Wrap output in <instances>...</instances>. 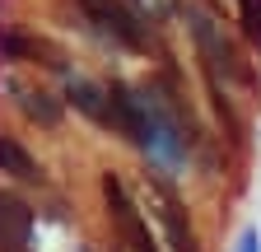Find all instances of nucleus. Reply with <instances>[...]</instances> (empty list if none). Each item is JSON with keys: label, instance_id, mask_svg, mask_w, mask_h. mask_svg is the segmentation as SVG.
<instances>
[{"label": "nucleus", "instance_id": "6e6552de", "mask_svg": "<svg viewBox=\"0 0 261 252\" xmlns=\"http://www.w3.org/2000/svg\"><path fill=\"white\" fill-rule=\"evenodd\" d=\"M0 56L23 61V56H47V47L33 42V38H23V33H0Z\"/></svg>", "mask_w": 261, "mask_h": 252}, {"label": "nucleus", "instance_id": "1a4fd4ad", "mask_svg": "<svg viewBox=\"0 0 261 252\" xmlns=\"http://www.w3.org/2000/svg\"><path fill=\"white\" fill-rule=\"evenodd\" d=\"M238 5H243V33L261 42V0H238Z\"/></svg>", "mask_w": 261, "mask_h": 252}, {"label": "nucleus", "instance_id": "f257e3e1", "mask_svg": "<svg viewBox=\"0 0 261 252\" xmlns=\"http://www.w3.org/2000/svg\"><path fill=\"white\" fill-rule=\"evenodd\" d=\"M103 196H108V210H112V224L121 234V247L126 252H159V243H154V234L145 224V215L136 210V201H130L126 182L117 173H103Z\"/></svg>", "mask_w": 261, "mask_h": 252}, {"label": "nucleus", "instance_id": "f03ea898", "mask_svg": "<svg viewBox=\"0 0 261 252\" xmlns=\"http://www.w3.org/2000/svg\"><path fill=\"white\" fill-rule=\"evenodd\" d=\"M80 5L89 10V19L103 28L112 42H121V47H130V52L145 47V28H140L136 10H126V0H80Z\"/></svg>", "mask_w": 261, "mask_h": 252}, {"label": "nucleus", "instance_id": "7ed1b4c3", "mask_svg": "<svg viewBox=\"0 0 261 252\" xmlns=\"http://www.w3.org/2000/svg\"><path fill=\"white\" fill-rule=\"evenodd\" d=\"M149 192H154L159 224H163V234H168L173 252H201V243H196V229H191V219H187L182 196H177V192H173V187L163 182V178H154V182H149Z\"/></svg>", "mask_w": 261, "mask_h": 252}, {"label": "nucleus", "instance_id": "39448f33", "mask_svg": "<svg viewBox=\"0 0 261 252\" xmlns=\"http://www.w3.org/2000/svg\"><path fill=\"white\" fill-rule=\"evenodd\" d=\"M70 103H75L84 117L112 126V117H108V89H98V84H89V80H70Z\"/></svg>", "mask_w": 261, "mask_h": 252}, {"label": "nucleus", "instance_id": "423d86ee", "mask_svg": "<svg viewBox=\"0 0 261 252\" xmlns=\"http://www.w3.org/2000/svg\"><path fill=\"white\" fill-rule=\"evenodd\" d=\"M0 173L23 178V182H38V164H33V154L19 140H10V136H0Z\"/></svg>", "mask_w": 261, "mask_h": 252}, {"label": "nucleus", "instance_id": "9d476101", "mask_svg": "<svg viewBox=\"0 0 261 252\" xmlns=\"http://www.w3.org/2000/svg\"><path fill=\"white\" fill-rule=\"evenodd\" d=\"M238 252H256V234H243V243H238Z\"/></svg>", "mask_w": 261, "mask_h": 252}, {"label": "nucleus", "instance_id": "20e7f679", "mask_svg": "<svg viewBox=\"0 0 261 252\" xmlns=\"http://www.w3.org/2000/svg\"><path fill=\"white\" fill-rule=\"evenodd\" d=\"M28 234H33V210L19 196L0 192V252H23Z\"/></svg>", "mask_w": 261, "mask_h": 252}, {"label": "nucleus", "instance_id": "0eeeda50", "mask_svg": "<svg viewBox=\"0 0 261 252\" xmlns=\"http://www.w3.org/2000/svg\"><path fill=\"white\" fill-rule=\"evenodd\" d=\"M19 93H23L19 103H23V112H28L33 121H42V126H56V121H61V103L51 98L47 89H19Z\"/></svg>", "mask_w": 261, "mask_h": 252}]
</instances>
